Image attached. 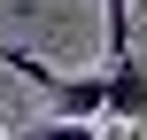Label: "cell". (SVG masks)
<instances>
[{"mask_svg":"<svg viewBox=\"0 0 147 140\" xmlns=\"http://www.w3.org/2000/svg\"><path fill=\"white\" fill-rule=\"evenodd\" d=\"M109 140H147V132H140V125H116V132H109Z\"/></svg>","mask_w":147,"mask_h":140,"instance_id":"277c9868","label":"cell"},{"mask_svg":"<svg viewBox=\"0 0 147 140\" xmlns=\"http://www.w3.org/2000/svg\"><path fill=\"white\" fill-rule=\"evenodd\" d=\"M109 117L147 132V62L140 55H116V62H109Z\"/></svg>","mask_w":147,"mask_h":140,"instance_id":"6da1fadb","label":"cell"},{"mask_svg":"<svg viewBox=\"0 0 147 140\" xmlns=\"http://www.w3.org/2000/svg\"><path fill=\"white\" fill-rule=\"evenodd\" d=\"M23 140H101L93 125H78V117H47V125H31Z\"/></svg>","mask_w":147,"mask_h":140,"instance_id":"3957f363","label":"cell"},{"mask_svg":"<svg viewBox=\"0 0 147 140\" xmlns=\"http://www.w3.org/2000/svg\"><path fill=\"white\" fill-rule=\"evenodd\" d=\"M101 47H109V62L132 55V0H101Z\"/></svg>","mask_w":147,"mask_h":140,"instance_id":"7a4b0ae2","label":"cell"}]
</instances>
